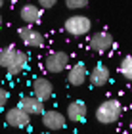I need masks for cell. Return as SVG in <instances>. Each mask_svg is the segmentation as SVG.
<instances>
[{"label": "cell", "mask_w": 132, "mask_h": 134, "mask_svg": "<svg viewBox=\"0 0 132 134\" xmlns=\"http://www.w3.org/2000/svg\"><path fill=\"white\" fill-rule=\"evenodd\" d=\"M29 121H31V115L27 111H23V109L17 105V107H12L8 113H6V123L10 126H14V129H25L29 125Z\"/></svg>", "instance_id": "52a82bcc"}, {"label": "cell", "mask_w": 132, "mask_h": 134, "mask_svg": "<svg viewBox=\"0 0 132 134\" xmlns=\"http://www.w3.org/2000/svg\"><path fill=\"white\" fill-rule=\"evenodd\" d=\"M90 77V82L94 84V86H105L107 82H109V69H107V65L104 63H96V67L92 71L88 73Z\"/></svg>", "instance_id": "9c48e42d"}, {"label": "cell", "mask_w": 132, "mask_h": 134, "mask_svg": "<svg viewBox=\"0 0 132 134\" xmlns=\"http://www.w3.org/2000/svg\"><path fill=\"white\" fill-rule=\"evenodd\" d=\"M67 117L73 121V123H81V121H84L86 117V103L77 100V102H71L69 107H67Z\"/></svg>", "instance_id": "4fadbf2b"}, {"label": "cell", "mask_w": 132, "mask_h": 134, "mask_svg": "<svg viewBox=\"0 0 132 134\" xmlns=\"http://www.w3.org/2000/svg\"><path fill=\"white\" fill-rule=\"evenodd\" d=\"M121 102L119 100H105L101 105L96 109V119L101 125H111L117 123L119 117H121Z\"/></svg>", "instance_id": "6da1fadb"}, {"label": "cell", "mask_w": 132, "mask_h": 134, "mask_svg": "<svg viewBox=\"0 0 132 134\" xmlns=\"http://www.w3.org/2000/svg\"><path fill=\"white\" fill-rule=\"evenodd\" d=\"M0 27H2V15H0Z\"/></svg>", "instance_id": "ffe728a7"}, {"label": "cell", "mask_w": 132, "mask_h": 134, "mask_svg": "<svg viewBox=\"0 0 132 134\" xmlns=\"http://www.w3.org/2000/svg\"><path fill=\"white\" fill-rule=\"evenodd\" d=\"M42 125L48 130H61V129H65V125H67V119H65L63 113L56 111V109H50V111L42 113Z\"/></svg>", "instance_id": "8992f818"}, {"label": "cell", "mask_w": 132, "mask_h": 134, "mask_svg": "<svg viewBox=\"0 0 132 134\" xmlns=\"http://www.w3.org/2000/svg\"><path fill=\"white\" fill-rule=\"evenodd\" d=\"M113 46V36L105 31H100V33H94L90 36V48L96 52V54H105L107 50H111Z\"/></svg>", "instance_id": "277c9868"}, {"label": "cell", "mask_w": 132, "mask_h": 134, "mask_svg": "<svg viewBox=\"0 0 132 134\" xmlns=\"http://www.w3.org/2000/svg\"><path fill=\"white\" fill-rule=\"evenodd\" d=\"M19 107L23 111H27L29 115H42L46 109H44V102L37 100L35 96H23L21 102H19Z\"/></svg>", "instance_id": "30bf717a"}, {"label": "cell", "mask_w": 132, "mask_h": 134, "mask_svg": "<svg viewBox=\"0 0 132 134\" xmlns=\"http://www.w3.org/2000/svg\"><path fill=\"white\" fill-rule=\"evenodd\" d=\"M33 96L37 100H40V102H46V100H50L52 98V92H54V84L48 81V79H44V77H37L33 81Z\"/></svg>", "instance_id": "5b68a950"}, {"label": "cell", "mask_w": 132, "mask_h": 134, "mask_svg": "<svg viewBox=\"0 0 132 134\" xmlns=\"http://www.w3.org/2000/svg\"><path fill=\"white\" fill-rule=\"evenodd\" d=\"M2 4H4V0H0V8H2Z\"/></svg>", "instance_id": "44dd1931"}, {"label": "cell", "mask_w": 132, "mask_h": 134, "mask_svg": "<svg viewBox=\"0 0 132 134\" xmlns=\"http://www.w3.org/2000/svg\"><path fill=\"white\" fill-rule=\"evenodd\" d=\"M17 35H19V38L25 42L27 46H31V48H42L44 46V36L38 31L31 29V27H19Z\"/></svg>", "instance_id": "ba28073f"}, {"label": "cell", "mask_w": 132, "mask_h": 134, "mask_svg": "<svg viewBox=\"0 0 132 134\" xmlns=\"http://www.w3.org/2000/svg\"><path fill=\"white\" fill-rule=\"evenodd\" d=\"M86 75H88L86 65L82 63V62H79V63H75V65L69 69V73H67V81H69V84H73V86H81V84H84Z\"/></svg>", "instance_id": "8fae6325"}, {"label": "cell", "mask_w": 132, "mask_h": 134, "mask_svg": "<svg viewBox=\"0 0 132 134\" xmlns=\"http://www.w3.org/2000/svg\"><path fill=\"white\" fill-rule=\"evenodd\" d=\"M10 2H15V0H10Z\"/></svg>", "instance_id": "603a6c76"}, {"label": "cell", "mask_w": 132, "mask_h": 134, "mask_svg": "<svg viewBox=\"0 0 132 134\" xmlns=\"http://www.w3.org/2000/svg\"><path fill=\"white\" fill-rule=\"evenodd\" d=\"M130 129H132V119H130Z\"/></svg>", "instance_id": "7402d4cb"}, {"label": "cell", "mask_w": 132, "mask_h": 134, "mask_svg": "<svg viewBox=\"0 0 132 134\" xmlns=\"http://www.w3.org/2000/svg\"><path fill=\"white\" fill-rule=\"evenodd\" d=\"M119 71H121V75L124 79H128L132 81V56H124L121 65H119Z\"/></svg>", "instance_id": "2e32d148"}, {"label": "cell", "mask_w": 132, "mask_h": 134, "mask_svg": "<svg viewBox=\"0 0 132 134\" xmlns=\"http://www.w3.org/2000/svg\"><path fill=\"white\" fill-rule=\"evenodd\" d=\"M58 0H38L40 8H52V6H56Z\"/></svg>", "instance_id": "d6986e66"}, {"label": "cell", "mask_w": 132, "mask_h": 134, "mask_svg": "<svg viewBox=\"0 0 132 134\" xmlns=\"http://www.w3.org/2000/svg\"><path fill=\"white\" fill-rule=\"evenodd\" d=\"M27 58H29V56H27L25 52L17 50L14 62H12L10 67H8V73H10V75H19V73H23V69L27 67Z\"/></svg>", "instance_id": "5bb4252c"}, {"label": "cell", "mask_w": 132, "mask_h": 134, "mask_svg": "<svg viewBox=\"0 0 132 134\" xmlns=\"http://www.w3.org/2000/svg\"><path fill=\"white\" fill-rule=\"evenodd\" d=\"M15 54H17V48H14V46H6V48H2V50H0V67L8 69L10 63L14 62Z\"/></svg>", "instance_id": "9a60e30c"}, {"label": "cell", "mask_w": 132, "mask_h": 134, "mask_svg": "<svg viewBox=\"0 0 132 134\" xmlns=\"http://www.w3.org/2000/svg\"><path fill=\"white\" fill-rule=\"evenodd\" d=\"M6 102H8V92L4 88H0V109L6 105Z\"/></svg>", "instance_id": "ac0fdd59"}, {"label": "cell", "mask_w": 132, "mask_h": 134, "mask_svg": "<svg viewBox=\"0 0 132 134\" xmlns=\"http://www.w3.org/2000/svg\"><path fill=\"white\" fill-rule=\"evenodd\" d=\"M65 31L73 36H82L92 29V21L86 15H71L69 19H65Z\"/></svg>", "instance_id": "7a4b0ae2"}, {"label": "cell", "mask_w": 132, "mask_h": 134, "mask_svg": "<svg viewBox=\"0 0 132 134\" xmlns=\"http://www.w3.org/2000/svg\"><path fill=\"white\" fill-rule=\"evenodd\" d=\"M65 6L69 10H82L88 6V0H65Z\"/></svg>", "instance_id": "e0dca14e"}, {"label": "cell", "mask_w": 132, "mask_h": 134, "mask_svg": "<svg viewBox=\"0 0 132 134\" xmlns=\"http://www.w3.org/2000/svg\"><path fill=\"white\" fill-rule=\"evenodd\" d=\"M19 15L21 19L29 23V25H35V23L40 21V17H42V12H40V8L37 4H25L23 8L19 10Z\"/></svg>", "instance_id": "7c38bea8"}, {"label": "cell", "mask_w": 132, "mask_h": 134, "mask_svg": "<svg viewBox=\"0 0 132 134\" xmlns=\"http://www.w3.org/2000/svg\"><path fill=\"white\" fill-rule=\"evenodd\" d=\"M67 65H69V54L67 52H52V54H48L46 59H44L46 71L52 73V75H58V73L65 71Z\"/></svg>", "instance_id": "3957f363"}]
</instances>
